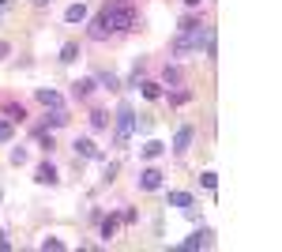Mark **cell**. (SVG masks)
Segmentation results:
<instances>
[{"mask_svg": "<svg viewBox=\"0 0 282 252\" xmlns=\"http://www.w3.org/2000/svg\"><path fill=\"white\" fill-rule=\"evenodd\" d=\"M207 30H211V26L196 23V19H185V23H181L177 42H173V53H177V57H188V53H196L199 45L207 42Z\"/></svg>", "mask_w": 282, "mask_h": 252, "instance_id": "cell-1", "label": "cell"}, {"mask_svg": "<svg viewBox=\"0 0 282 252\" xmlns=\"http://www.w3.org/2000/svg\"><path fill=\"white\" fill-rule=\"evenodd\" d=\"M132 132H136V113H132V106L124 102V106L117 110V132H113V143L124 147V143L132 139Z\"/></svg>", "mask_w": 282, "mask_h": 252, "instance_id": "cell-2", "label": "cell"}, {"mask_svg": "<svg viewBox=\"0 0 282 252\" xmlns=\"http://www.w3.org/2000/svg\"><path fill=\"white\" fill-rule=\"evenodd\" d=\"M211 245H214V234H211V230H196V234L188 237L181 249H211Z\"/></svg>", "mask_w": 282, "mask_h": 252, "instance_id": "cell-3", "label": "cell"}, {"mask_svg": "<svg viewBox=\"0 0 282 252\" xmlns=\"http://www.w3.org/2000/svg\"><path fill=\"white\" fill-rule=\"evenodd\" d=\"M139 188H143V192L162 188V173H158V169H143V173H139Z\"/></svg>", "mask_w": 282, "mask_h": 252, "instance_id": "cell-4", "label": "cell"}, {"mask_svg": "<svg viewBox=\"0 0 282 252\" xmlns=\"http://www.w3.org/2000/svg\"><path fill=\"white\" fill-rule=\"evenodd\" d=\"M192 135H196V132H192V128H177V135H173V151H177V154H185L188 151V143H192Z\"/></svg>", "mask_w": 282, "mask_h": 252, "instance_id": "cell-5", "label": "cell"}, {"mask_svg": "<svg viewBox=\"0 0 282 252\" xmlns=\"http://www.w3.org/2000/svg\"><path fill=\"white\" fill-rule=\"evenodd\" d=\"M34 177H38V185H57V169H53V162H42Z\"/></svg>", "mask_w": 282, "mask_h": 252, "instance_id": "cell-6", "label": "cell"}, {"mask_svg": "<svg viewBox=\"0 0 282 252\" xmlns=\"http://www.w3.org/2000/svg\"><path fill=\"white\" fill-rule=\"evenodd\" d=\"M76 154H83V158H102L98 147H94V139H76Z\"/></svg>", "mask_w": 282, "mask_h": 252, "instance_id": "cell-7", "label": "cell"}, {"mask_svg": "<svg viewBox=\"0 0 282 252\" xmlns=\"http://www.w3.org/2000/svg\"><path fill=\"white\" fill-rule=\"evenodd\" d=\"M60 125H68V113H64V110L57 106V110H53L49 117H45V128H60Z\"/></svg>", "mask_w": 282, "mask_h": 252, "instance_id": "cell-8", "label": "cell"}, {"mask_svg": "<svg viewBox=\"0 0 282 252\" xmlns=\"http://www.w3.org/2000/svg\"><path fill=\"white\" fill-rule=\"evenodd\" d=\"M64 19H68V23H83L87 19V4H72V8L64 11Z\"/></svg>", "mask_w": 282, "mask_h": 252, "instance_id": "cell-9", "label": "cell"}, {"mask_svg": "<svg viewBox=\"0 0 282 252\" xmlns=\"http://www.w3.org/2000/svg\"><path fill=\"white\" fill-rule=\"evenodd\" d=\"M91 91H94V79H76V83H72V94H76V98H87Z\"/></svg>", "mask_w": 282, "mask_h": 252, "instance_id": "cell-10", "label": "cell"}, {"mask_svg": "<svg viewBox=\"0 0 282 252\" xmlns=\"http://www.w3.org/2000/svg\"><path fill=\"white\" fill-rule=\"evenodd\" d=\"M162 151H166V143H158V139H147L143 143V158H158Z\"/></svg>", "mask_w": 282, "mask_h": 252, "instance_id": "cell-11", "label": "cell"}, {"mask_svg": "<svg viewBox=\"0 0 282 252\" xmlns=\"http://www.w3.org/2000/svg\"><path fill=\"white\" fill-rule=\"evenodd\" d=\"M38 102H42V106H53V110H57V106H60V94H57V91H38Z\"/></svg>", "mask_w": 282, "mask_h": 252, "instance_id": "cell-12", "label": "cell"}, {"mask_svg": "<svg viewBox=\"0 0 282 252\" xmlns=\"http://www.w3.org/2000/svg\"><path fill=\"white\" fill-rule=\"evenodd\" d=\"M76 57H79V45H76V42H68L64 49H60V60H64V64H72Z\"/></svg>", "mask_w": 282, "mask_h": 252, "instance_id": "cell-13", "label": "cell"}, {"mask_svg": "<svg viewBox=\"0 0 282 252\" xmlns=\"http://www.w3.org/2000/svg\"><path fill=\"white\" fill-rule=\"evenodd\" d=\"M98 83H102V87H109V91H117V87H120V79L113 76V72H102V76H98Z\"/></svg>", "mask_w": 282, "mask_h": 252, "instance_id": "cell-14", "label": "cell"}, {"mask_svg": "<svg viewBox=\"0 0 282 252\" xmlns=\"http://www.w3.org/2000/svg\"><path fill=\"white\" fill-rule=\"evenodd\" d=\"M170 203H173V207H188L192 196H188V192H170Z\"/></svg>", "mask_w": 282, "mask_h": 252, "instance_id": "cell-15", "label": "cell"}, {"mask_svg": "<svg viewBox=\"0 0 282 252\" xmlns=\"http://www.w3.org/2000/svg\"><path fill=\"white\" fill-rule=\"evenodd\" d=\"M143 98H162V87L158 83H143Z\"/></svg>", "mask_w": 282, "mask_h": 252, "instance_id": "cell-16", "label": "cell"}, {"mask_svg": "<svg viewBox=\"0 0 282 252\" xmlns=\"http://www.w3.org/2000/svg\"><path fill=\"white\" fill-rule=\"evenodd\" d=\"M91 128H105V113H102V110L91 113Z\"/></svg>", "mask_w": 282, "mask_h": 252, "instance_id": "cell-17", "label": "cell"}, {"mask_svg": "<svg viewBox=\"0 0 282 252\" xmlns=\"http://www.w3.org/2000/svg\"><path fill=\"white\" fill-rule=\"evenodd\" d=\"M11 139V121H0V143Z\"/></svg>", "mask_w": 282, "mask_h": 252, "instance_id": "cell-18", "label": "cell"}, {"mask_svg": "<svg viewBox=\"0 0 282 252\" xmlns=\"http://www.w3.org/2000/svg\"><path fill=\"white\" fill-rule=\"evenodd\" d=\"M42 249H53V252H60V249H64V241H57V237H45V241H42Z\"/></svg>", "mask_w": 282, "mask_h": 252, "instance_id": "cell-19", "label": "cell"}, {"mask_svg": "<svg viewBox=\"0 0 282 252\" xmlns=\"http://www.w3.org/2000/svg\"><path fill=\"white\" fill-rule=\"evenodd\" d=\"M11 162H15V166H23V162H26V151H23V147H15V151H11Z\"/></svg>", "mask_w": 282, "mask_h": 252, "instance_id": "cell-20", "label": "cell"}, {"mask_svg": "<svg viewBox=\"0 0 282 252\" xmlns=\"http://www.w3.org/2000/svg\"><path fill=\"white\" fill-rule=\"evenodd\" d=\"M113 230H117V222L105 219V222H102V237H113Z\"/></svg>", "mask_w": 282, "mask_h": 252, "instance_id": "cell-21", "label": "cell"}, {"mask_svg": "<svg viewBox=\"0 0 282 252\" xmlns=\"http://www.w3.org/2000/svg\"><path fill=\"white\" fill-rule=\"evenodd\" d=\"M166 83H181V72H177V68H166Z\"/></svg>", "mask_w": 282, "mask_h": 252, "instance_id": "cell-22", "label": "cell"}, {"mask_svg": "<svg viewBox=\"0 0 282 252\" xmlns=\"http://www.w3.org/2000/svg\"><path fill=\"white\" fill-rule=\"evenodd\" d=\"M8 53H11V45H8V42H0V60L8 57Z\"/></svg>", "mask_w": 282, "mask_h": 252, "instance_id": "cell-23", "label": "cell"}, {"mask_svg": "<svg viewBox=\"0 0 282 252\" xmlns=\"http://www.w3.org/2000/svg\"><path fill=\"white\" fill-rule=\"evenodd\" d=\"M0 249H11V245H8V241H4V230H0Z\"/></svg>", "mask_w": 282, "mask_h": 252, "instance_id": "cell-24", "label": "cell"}, {"mask_svg": "<svg viewBox=\"0 0 282 252\" xmlns=\"http://www.w3.org/2000/svg\"><path fill=\"white\" fill-rule=\"evenodd\" d=\"M185 4H188V8H196V4H199V0H185Z\"/></svg>", "mask_w": 282, "mask_h": 252, "instance_id": "cell-25", "label": "cell"}, {"mask_svg": "<svg viewBox=\"0 0 282 252\" xmlns=\"http://www.w3.org/2000/svg\"><path fill=\"white\" fill-rule=\"evenodd\" d=\"M0 8H4V0H0Z\"/></svg>", "mask_w": 282, "mask_h": 252, "instance_id": "cell-26", "label": "cell"}, {"mask_svg": "<svg viewBox=\"0 0 282 252\" xmlns=\"http://www.w3.org/2000/svg\"><path fill=\"white\" fill-rule=\"evenodd\" d=\"M38 4H45V0H38Z\"/></svg>", "mask_w": 282, "mask_h": 252, "instance_id": "cell-27", "label": "cell"}, {"mask_svg": "<svg viewBox=\"0 0 282 252\" xmlns=\"http://www.w3.org/2000/svg\"><path fill=\"white\" fill-rule=\"evenodd\" d=\"M124 4H128V0H124Z\"/></svg>", "mask_w": 282, "mask_h": 252, "instance_id": "cell-28", "label": "cell"}]
</instances>
